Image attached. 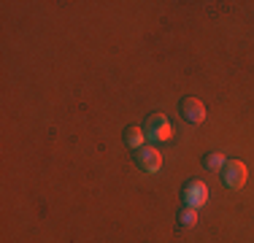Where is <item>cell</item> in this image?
<instances>
[{"label": "cell", "mask_w": 254, "mask_h": 243, "mask_svg": "<svg viewBox=\"0 0 254 243\" xmlns=\"http://www.w3.org/2000/svg\"><path fill=\"white\" fill-rule=\"evenodd\" d=\"M125 141H127V146L130 149H143L146 146V132L141 130V127H127V132H125Z\"/></svg>", "instance_id": "8992f818"}, {"label": "cell", "mask_w": 254, "mask_h": 243, "mask_svg": "<svg viewBox=\"0 0 254 243\" xmlns=\"http://www.w3.org/2000/svg\"><path fill=\"white\" fill-rule=\"evenodd\" d=\"M146 138H152V141H171L173 138V124L168 122V117H162V114H154V117H149L146 122Z\"/></svg>", "instance_id": "7a4b0ae2"}, {"label": "cell", "mask_w": 254, "mask_h": 243, "mask_svg": "<svg viewBox=\"0 0 254 243\" xmlns=\"http://www.w3.org/2000/svg\"><path fill=\"white\" fill-rule=\"evenodd\" d=\"M184 203L190 205V208L205 205L208 203V186H205L203 181H190V184L184 186Z\"/></svg>", "instance_id": "277c9868"}, {"label": "cell", "mask_w": 254, "mask_h": 243, "mask_svg": "<svg viewBox=\"0 0 254 243\" xmlns=\"http://www.w3.org/2000/svg\"><path fill=\"white\" fill-rule=\"evenodd\" d=\"M135 162H138V168L146 170V173H157V170L162 168V154L154 146H143V149L135 151Z\"/></svg>", "instance_id": "3957f363"}, {"label": "cell", "mask_w": 254, "mask_h": 243, "mask_svg": "<svg viewBox=\"0 0 254 243\" xmlns=\"http://www.w3.org/2000/svg\"><path fill=\"white\" fill-rule=\"evenodd\" d=\"M179 222H181V227H195L197 224V208H190V205H187L179 214Z\"/></svg>", "instance_id": "52a82bcc"}, {"label": "cell", "mask_w": 254, "mask_h": 243, "mask_svg": "<svg viewBox=\"0 0 254 243\" xmlns=\"http://www.w3.org/2000/svg\"><path fill=\"white\" fill-rule=\"evenodd\" d=\"M225 165H227V160H225V154H219V151L205 157V168L208 170H225Z\"/></svg>", "instance_id": "ba28073f"}, {"label": "cell", "mask_w": 254, "mask_h": 243, "mask_svg": "<svg viewBox=\"0 0 254 243\" xmlns=\"http://www.w3.org/2000/svg\"><path fill=\"white\" fill-rule=\"evenodd\" d=\"M222 179H225L227 189H241L246 184V179H249V170H246V165L241 160H227L225 170H222Z\"/></svg>", "instance_id": "6da1fadb"}, {"label": "cell", "mask_w": 254, "mask_h": 243, "mask_svg": "<svg viewBox=\"0 0 254 243\" xmlns=\"http://www.w3.org/2000/svg\"><path fill=\"white\" fill-rule=\"evenodd\" d=\"M205 106L197 97H184L181 100V117H184L190 124H200V122H205Z\"/></svg>", "instance_id": "5b68a950"}]
</instances>
